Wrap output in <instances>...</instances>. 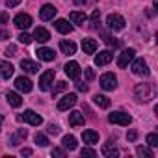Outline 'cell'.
<instances>
[{"label":"cell","mask_w":158,"mask_h":158,"mask_svg":"<svg viewBox=\"0 0 158 158\" xmlns=\"http://www.w3.org/2000/svg\"><path fill=\"white\" fill-rule=\"evenodd\" d=\"M76 89L86 93V91H88V84H84V82H78V84H76Z\"/></svg>","instance_id":"ee69618b"},{"label":"cell","mask_w":158,"mask_h":158,"mask_svg":"<svg viewBox=\"0 0 158 158\" xmlns=\"http://www.w3.org/2000/svg\"><path fill=\"white\" fill-rule=\"evenodd\" d=\"M34 139H35V143H37L39 147H47V145H48V138H47L45 134H41V132H37Z\"/></svg>","instance_id":"f546056e"},{"label":"cell","mask_w":158,"mask_h":158,"mask_svg":"<svg viewBox=\"0 0 158 158\" xmlns=\"http://www.w3.org/2000/svg\"><path fill=\"white\" fill-rule=\"evenodd\" d=\"M114 60V54L110 52V50H102V52H99L97 56H95V65H108L110 61Z\"/></svg>","instance_id":"9a60e30c"},{"label":"cell","mask_w":158,"mask_h":158,"mask_svg":"<svg viewBox=\"0 0 158 158\" xmlns=\"http://www.w3.org/2000/svg\"><path fill=\"white\" fill-rule=\"evenodd\" d=\"M15 88L19 89V91H23V93H30L32 91V80L30 78H26V76H17L15 78Z\"/></svg>","instance_id":"30bf717a"},{"label":"cell","mask_w":158,"mask_h":158,"mask_svg":"<svg viewBox=\"0 0 158 158\" xmlns=\"http://www.w3.org/2000/svg\"><path fill=\"white\" fill-rule=\"evenodd\" d=\"M48 134L58 136V134H60V127H58V125H48Z\"/></svg>","instance_id":"ab89813d"},{"label":"cell","mask_w":158,"mask_h":158,"mask_svg":"<svg viewBox=\"0 0 158 158\" xmlns=\"http://www.w3.org/2000/svg\"><path fill=\"white\" fill-rule=\"evenodd\" d=\"M99 21H101V11L95 10L91 13V28H99Z\"/></svg>","instance_id":"1f68e13d"},{"label":"cell","mask_w":158,"mask_h":158,"mask_svg":"<svg viewBox=\"0 0 158 158\" xmlns=\"http://www.w3.org/2000/svg\"><path fill=\"white\" fill-rule=\"evenodd\" d=\"M61 145H63V149H67V151H74V149H76V138H74L73 134H67V136H63Z\"/></svg>","instance_id":"d4e9b609"},{"label":"cell","mask_w":158,"mask_h":158,"mask_svg":"<svg viewBox=\"0 0 158 158\" xmlns=\"http://www.w3.org/2000/svg\"><path fill=\"white\" fill-rule=\"evenodd\" d=\"M0 37H2V39L10 37V32H8V30H2V32H0Z\"/></svg>","instance_id":"c3c4849f"},{"label":"cell","mask_w":158,"mask_h":158,"mask_svg":"<svg viewBox=\"0 0 158 158\" xmlns=\"http://www.w3.org/2000/svg\"><path fill=\"white\" fill-rule=\"evenodd\" d=\"M127 138H128V141H136V138H138V132H136V130H130V132L127 134Z\"/></svg>","instance_id":"7bdbcfd3"},{"label":"cell","mask_w":158,"mask_h":158,"mask_svg":"<svg viewBox=\"0 0 158 158\" xmlns=\"http://www.w3.org/2000/svg\"><path fill=\"white\" fill-rule=\"evenodd\" d=\"M56 13H58V10H56L52 4H45V6L39 10V19H41V21H50V19H54Z\"/></svg>","instance_id":"7c38bea8"},{"label":"cell","mask_w":158,"mask_h":158,"mask_svg":"<svg viewBox=\"0 0 158 158\" xmlns=\"http://www.w3.org/2000/svg\"><path fill=\"white\" fill-rule=\"evenodd\" d=\"M63 154H65V151H63V149H58V147H56V149H52V156H63Z\"/></svg>","instance_id":"bcb514c9"},{"label":"cell","mask_w":158,"mask_h":158,"mask_svg":"<svg viewBox=\"0 0 158 158\" xmlns=\"http://www.w3.org/2000/svg\"><path fill=\"white\" fill-rule=\"evenodd\" d=\"M106 24H108V28L110 30H114V32H119V30H123L125 28V19L121 17V15H117V13H112V15H108V19H106Z\"/></svg>","instance_id":"277c9868"},{"label":"cell","mask_w":158,"mask_h":158,"mask_svg":"<svg viewBox=\"0 0 158 158\" xmlns=\"http://www.w3.org/2000/svg\"><path fill=\"white\" fill-rule=\"evenodd\" d=\"M134 93H136V97H138L139 101L149 102L151 99H154L156 89H154V86H152V84H138V86L134 88Z\"/></svg>","instance_id":"6da1fadb"},{"label":"cell","mask_w":158,"mask_h":158,"mask_svg":"<svg viewBox=\"0 0 158 158\" xmlns=\"http://www.w3.org/2000/svg\"><path fill=\"white\" fill-rule=\"evenodd\" d=\"M132 73L138 74V76H149V74H151V71H149V67H147V63H145L143 58L134 60V63H132Z\"/></svg>","instance_id":"52a82bcc"},{"label":"cell","mask_w":158,"mask_h":158,"mask_svg":"<svg viewBox=\"0 0 158 158\" xmlns=\"http://www.w3.org/2000/svg\"><path fill=\"white\" fill-rule=\"evenodd\" d=\"M13 65L11 63H8V61H0V76L2 78H10L11 74H13Z\"/></svg>","instance_id":"484cf974"},{"label":"cell","mask_w":158,"mask_h":158,"mask_svg":"<svg viewBox=\"0 0 158 158\" xmlns=\"http://www.w3.org/2000/svg\"><path fill=\"white\" fill-rule=\"evenodd\" d=\"M108 121H110V123H114V125L128 127V125L132 123V117H130L128 114H125V112H114V114H110V115H108Z\"/></svg>","instance_id":"7a4b0ae2"},{"label":"cell","mask_w":158,"mask_h":158,"mask_svg":"<svg viewBox=\"0 0 158 158\" xmlns=\"http://www.w3.org/2000/svg\"><path fill=\"white\" fill-rule=\"evenodd\" d=\"M74 104H76V95H74V93H67V95H63V97L58 101V110L65 112V110L73 108Z\"/></svg>","instance_id":"ba28073f"},{"label":"cell","mask_w":158,"mask_h":158,"mask_svg":"<svg viewBox=\"0 0 158 158\" xmlns=\"http://www.w3.org/2000/svg\"><path fill=\"white\" fill-rule=\"evenodd\" d=\"M63 89H67V82H58V86L54 88V95H56L58 91H63Z\"/></svg>","instance_id":"f35d334b"},{"label":"cell","mask_w":158,"mask_h":158,"mask_svg":"<svg viewBox=\"0 0 158 158\" xmlns=\"http://www.w3.org/2000/svg\"><path fill=\"white\" fill-rule=\"evenodd\" d=\"M54 76H56V73L54 71H45L41 76H39V89L41 91H48L50 88H52V84H54Z\"/></svg>","instance_id":"3957f363"},{"label":"cell","mask_w":158,"mask_h":158,"mask_svg":"<svg viewBox=\"0 0 158 158\" xmlns=\"http://www.w3.org/2000/svg\"><path fill=\"white\" fill-rule=\"evenodd\" d=\"M23 2V0H6V6L8 8H15V6H19Z\"/></svg>","instance_id":"60d3db41"},{"label":"cell","mask_w":158,"mask_h":158,"mask_svg":"<svg viewBox=\"0 0 158 158\" xmlns=\"http://www.w3.org/2000/svg\"><path fill=\"white\" fill-rule=\"evenodd\" d=\"M15 52H17V47H15V45H10V47L6 48V56H8V58L15 56Z\"/></svg>","instance_id":"74e56055"},{"label":"cell","mask_w":158,"mask_h":158,"mask_svg":"<svg viewBox=\"0 0 158 158\" xmlns=\"http://www.w3.org/2000/svg\"><path fill=\"white\" fill-rule=\"evenodd\" d=\"M82 139H84V143H88V145H95V143L99 141V134H97L95 130H84V132H82Z\"/></svg>","instance_id":"44dd1931"},{"label":"cell","mask_w":158,"mask_h":158,"mask_svg":"<svg viewBox=\"0 0 158 158\" xmlns=\"http://www.w3.org/2000/svg\"><path fill=\"white\" fill-rule=\"evenodd\" d=\"M95 0H74V4H78V6H88V4H93Z\"/></svg>","instance_id":"b9f144b4"},{"label":"cell","mask_w":158,"mask_h":158,"mask_svg":"<svg viewBox=\"0 0 158 158\" xmlns=\"http://www.w3.org/2000/svg\"><path fill=\"white\" fill-rule=\"evenodd\" d=\"M60 48H61V52L67 54V56H73V54L76 52V45H74L73 41H67V39L60 41Z\"/></svg>","instance_id":"d6986e66"},{"label":"cell","mask_w":158,"mask_h":158,"mask_svg":"<svg viewBox=\"0 0 158 158\" xmlns=\"http://www.w3.org/2000/svg\"><path fill=\"white\" fill-rule=\"evenodd\" d=\"M10 21V15L6 13V11H2V13H0V23H2V24H6Z\"/></svg>","instance_id":"f6af8a7d"},{"label":"cell","mask_w":158,"mask_h":158,"mask_svg":"<svg viewBox=\"0 0 158 158\" xmlns=\"http://www.w3.org/2000/svg\"><path fill=\"white\" fill-rule=\"evenodd\" d=\"M134 54H136L134 48H125V50L119 54V58H117V67H119V69H125V67L134 60Z\"/></svg>","instance_id":"8992f818"},{"label":"cell","mask_w":158,"mask_h":158,"mask_svg":"<svg viewBox=\"0 0 158 158\" xmlns=\"http://www.w3.org/2000/svg\"><path fill=\"white\" fill-rule=\"evenodd\" d=\"M32 39H34V37H32L30 34H26V32L19 34V41H21L23 45H30V43H32Z\"/></svg>","instance_id":"d6a6232c"},{"label":"cell","mask_w":158,"mask_h":158,"mask_svg":"<svg viewBox=\"0 0 158 158\" xmlns=\"http://www.w3.org/2000/svg\"><path fill=\"white\" fill-rule=\"evenodd\" d=\"M21 67H23V71H26L30 74H34V73L39 71V65L35 61H32V60H21Z\"/></svg>","instance_id":"cb8c5ba5"},{"label":"cell","mask_w":158,"mask_h":158,"mask_svg":"<svg viewBox=\"0 0 158 158\" xmlns=\"http://www.w3.org/2000/svg\"><path fill=\"white\" fill-rule=\"evenodd\" d=\"M80 65H78L76 61H69L67 65H65V74L71 78V80H78L80 78Z\"/></svg>","instance_id":"8fae6325"},{"label":"cell","mask_w":158,"mask_h":158,"mask_svg":"<svg viewBox=\"0 0 158 158\" xmlns=\"http://www.w3.org/2000/svg\"><path fill=\"white\" fill-rule=\"evenodd\" d=\"M104 41H106L110 47H119V45H121V41L115 39V37H104Z\"/></svg>","instance_id":"d590c367"},{"label":"cell","mask_w":158,"mask_h":158,"mask_svg":"<svg viewBox=\"0 0 158 158\" xmlns=\"http://www.w3.org/2000/svg\"><path fill=\"white\" fill-rule=\"evenodd\" d=\"M0 125H2V115H0Z\"/></svg>","instance_id":"681fc988"},{"label":"cell","mask_w":158,"mask_h":158,"mask_svg":"<svg viewBox=\"0 0 158 158\" xmlns=\"http://www.w3.org/2000/svg\"><path fill=\"white\" fill-rule=\"evenodd\" d=\"M84 74H86V78H88V80H93V78H95V71H93L91 67L84 69Z\"/></svg>","instance_id":"8d00e7d4"},{"label":"cell","mask_w":158,"mask_h":158,"mask_svg":"<svg viewBox=\"0 0 158 158\" xmlns=\"http://www.w3.org/2000/svg\"><path fill=\"white\" fill-rule=\"evenodd\" d=\"M6 99H8V104L13 106V108H19V106L23 104V97H21L19 93H15V91H8Z\"/></svg>","instance_id":"ffe728a7"},{"label":"cell","mask_w":158,"mask_h":158,"mask_svg":"<svg viewBox=\"0 0 158 158\" xmlns=\"http://www.w3.org/2000/svg\"><path fill=\"white\" fill-rule=\"evenodd\" d=\"M84 121H86V119H84V115H82L80 112H71V114H69V125L74 127V128H76V127H82Z\"/></svg>","instance_id":"e0dca14e"},{"label":"cell","mask_w":158,"mask_h":158,"mask_svg":"<svg viewBox=\"0 0 158 158\" xmlns=\"http://www.w3.org/2000/svg\"><path fill=\"white\" fill-rule=\"evenodd\" d=\"M35 54H37V58H39V60H43V61H52V60H54V56H56V54H54V50H52V48H47V47L37 48V52H35Z\"/></svg>","instance_id":"2e32d148"},{"label":"cell","mask_w":158,"mask_h":158,"mask_svg":"<svg viewBox=\"0 0 158 158\" xmlns=\"http://www.w3.org/2000/svg\"><path fill=\"white\" fill-rule=\"evenodd\" d=\"M34 39L37 41V43H47L48 39H50V34L45 30V28H35V32H34Z\"/></svg>","instance_id":"603a6c76"},{"label":"cell","mask_w":158,"mask_h":158,"mask_svg":"<svg viewBox=\"0 0 158 158\" xmlns=\"http://www.w3.org/2000/svg\"><path fill=\"white\" fill-rule=\"evenodd\" d=\"M19 119H24L28 125H32V127H39L41 123H43V117L39 115V114H35L34 110H26L24 112V115H21Z\"/></svg>","instance_id":"9c48e42d"},{"label":"cell","mask_w":158,"mask_h":158,"mask_svg":"<svg viewBox=\"0 0 158 158\" xmlns=\"http://www.w3.org/2000/svg\"><path fill=\"white\" fill-rule=\"evenodd\" d=\"M54 26H56V30H58L60 34H71V32H73V26H71L65 19H58V21L54 23Z\"/></svg>","instance_id":"7402d4cb"},{"label":"cell","mask_w":158,"mask_h":158,"mask_svg":"<svg viewBox=\"0 0 158 158\" xmlns=\"http://www.w3.org/2000/svg\"><path fill=\"white\" fill-rule=\"evenodd\" d=\"M13 23H15V26H17V28L26 30V28L32 24V17H30L28 13H19V15L15 17V21H13Z\"/></svg>","instance_id":"5bb4252c"},{"label":"cell","mask_w":158,"mask_h":158,"mask_svg":"<svg viewBox=\"0 0 158 158\" xmlns=\"http://www.w3.org/2000/svg\"><path fill=\"white\" fill-rule=\"evenodd\" d=\"M69 19H71L74 24H78V26H84V23L88 21V15H86L84 11H71Z\"/></svg>","instance_id":"ac0fdd59"},{"label":"cell","mask_w":158,"mask_h":158,"mask_svg":"<svg viewBox=\"0 0 158 158\" xmlns=\"http://www.w3.org/2000/svg\"><path fill=\"white\" fill-rule=\"evenodd\" d=\"M82 48H84V52L86 54H93L95 50H97V41L95 39H82Z\"/></svg>","instance_id":"4316f807"},{"label":"cell","mask_w":158,"mask_h":158,"mask_svg":"<svg viewBox=\"0 0 158 158\" xmlns=\"http://www.w3.org/2000/svg\"><path fill=\"white\" fill-rule=\"evenodd\" d=\"M102 154L108 156V158H114V156L119 154V151L114 147V143H104V145H102Z\"/></svg>","instance_id":"83f0119b"},{"label":"cell","mask_w":158,"mask_h":158,"mask_svg":"<svg viewBox=\"0 0 158 158\" xmlns=\"http://www.w3.org/2000/svg\"><path fill=\"white\" fill-rule=\"evenodd\" d=\"M80 154H82V156H97V152H95L91 147H84V149L80 151Z\"/></svg>","instance_id":"e575fe53"},{"label":"cell","mask_w":158,"mask_h":158,"mask_svg":"<svg viewBox=\"0 0 158 158\" xmlns=\"http://www.w3.org/2000/svg\"><path fill=\"white\" fill-rule=\"evenodd\" d=\"M136 152H138V156H145V158H152L154 154H152V151L151 149H147V147H138L136 149Z\"/></svg>","instance_id":"4dcf8cb0"},{"label":"cell","mask_w":158,"mask_h":158,"mask_svg":"<svg viewBox=\"0 0 158 158\" xmlns=\"http://www.w3.org/2000/svg\"><path fill=\"white\" fill-rule=\"evenodd\" d=\"M147 143H149V147H158V136L156 134H147Z\"/></svg>","instance_id":"836d02e7"},{"label":"cell","mask_w":158,"mask_h":158,"mask_svg":"<svg viewBox=\"0 0 158 158\" xmlns=\"http://www.w3.org/2000/svg\"><path fill=\"white\" fill-rule=\"evenodd\" d=\"M26 136H28V130H26V128H19L17 132H13V134L10 136V145H13V147L21 145V143L26 139Z\"/></svg>","instance_id":"4fadbf2b"},{"label":"cell","mask_w":158,"mask_h":158,"mask_svg":"<svg viewBox=\"0 0 158 158\" xmlns=\"http://www.w3.org/2000/svg\"><path fill=\"white\" fill-rule=\"evenodd\" d=\"M21 154H23V156H30V154H32V149H23Z\"/></svg>","instance_id":"7dc6e473"},{"label":"cell","mask_w":158,"mask_h":158,"mask_svg":"<svg viewBox=\"0 0 158 158\" xmlns=\"http://www.w3.org/2000/svg\"><path fill=\"white\" fill-rule=\"evenodd\" d=\"M93 102L97 106H101V108H110V99L104 97V95H95L93 97Z\"/></svg>","instance_id":"f1b7e54d"},{"label":"cell","mask_w":158,"mask_h":158,"mask_svg":"<svg viewBox=\"0 0 158 158\" xmlns=\"http://www.w3.org/2000/svg\"><path fill=\"white\" fill-rule=\"evenodd\" d=\"M101 88L106 89V91L115 89V88H117V78H115V74H112V73H104V74L101 76Z\"/></svg>","instance_id":"5b68a950"}]
</instances>
